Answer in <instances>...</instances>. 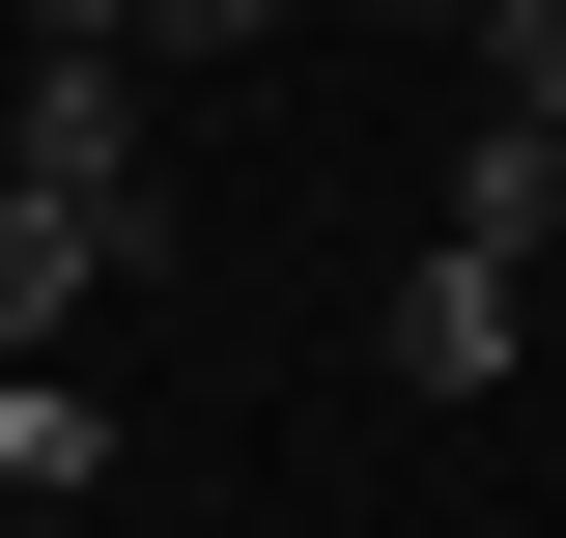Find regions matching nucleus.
Wrapping results in <instances>:
<instances>
[{
    "label": "nucleus",
    "instance_id": "obj_6",
    "mask_svg": "<svg viewBox=\"0 0 566 538\" xmlns=\"http://www.w3.org/2000/svg\"><path fill=\"white\" fill-rule=\"evenodd\" d=\"M482 114H538V142H566V0H482Z\"/></svg>",
    "mask_w": 566,
    "mask_h": 538
},
{
    "label": "nucleus",
    "instance_id": "obj_1",
    "mask_svg": "<svg viewBox=\"0 0 566 538\" xmlns=\"http://www.w3.org/2000/svg\"><path fill=\"white\" fill-rule=\"evenodd\" d=\"M0 170L142 227V58H114V29H29V114H0Z\"/></svg>",
    "mask_w": 566,
    "mask_h": 538
},
{
    "label": "nucleus",
    "instance_id": "obj_3",
    "mask_svg": "<svg viewBox=\"0 0 566 538\" xmlns=\"http://www.w3.org/2000/svg\"><path fill=\"white\" fill-rule=\"evenodd\" d=\"M114 256H142L114 199H29V170H0V369H57V340H85V283H114Z\"/></svg>",
    "mask_w": 566,
    "mask_h": 538
},
{
    "label": "nucleus",
    "instance_id": "obj_2",
    "mask_svg": "<svg viewBox=\"0 0 566 538\" xmlns=\"http://www.w3.org/2000/svg\"><path fill=\"white\" fill-rule=\"evenodd\" d=\"M510 340H538V283L424 227V256H397V397H510Z\"/></svg>",
    "mask_w": 566,
    "mask_h": 538
},
{
    "label": "nucleus",
    "instance_id": "obj_8",
    "mask_svg": "<svg viewBox=\"0 0 566 538\" xmlns=\"http://www.w3.org/2000/svg\"><path fill=\"white\" fill-rule=\"evenodd\" d=\"M0 538H85V510H0Z\"/></svg>",
    "mask_w": 566,
    "mask_h": 538
},
{
    "label": "nucleus",
    "instance_id": "obj_9",
    "mask_svg": "<svg viewBox=\"0 0 566 538\" xmlns=\"http://www.w3.org/2000/svg\"><path fill=\"white\" fill-rule=\"evenodd\" d=\"M453 29H482V0H453Z\"/></svg>",
    "mask_w": 566,
    "mask_h": 538
},
{
    "label": "nucleus",
    "instance_id": "obj_4",
    "mask_svg": "<svg viewBox=\"0 0 566 538\" xmlns=\"http://www.w3.org/2000/svg\"><path fill=\"white\" fill-rule=\"evenodd\" d=\"M85 482H114V397L85 369H0V510H85Z\"/></svg>",
    "mask_w": 566,
    "mask_h": 538
},
{
    "label": "nucleus",
    "instance_id": "obj_5",
    "mask_svg": "<svg viewBox=\"0 0 566 538\" xmlns=\"http://www.w3.org/2000/svg\"><path fill=\"white\" fill-rule=\"evenodd\" d=\"M538 227H566V142H538V114H482V142H453V256L538 283Z\"/></svg>",
    "mask_w": 566,
    "mask_h": 538
},
{
    "label": "nucleus",
    "instance_id": "obj_7",
    "mask_svg": "<svg viewBox=\"0 0 566 538\" xmlns=\"http://www.w3.org/2000/svg\"><path fill=\"white\" fill-rule=\"evenodd\" d=\"M283 0H114V58H255Z\"/></svg>",
    "mask_w": 566,
    "mask_h": 538
}]
</instances>
